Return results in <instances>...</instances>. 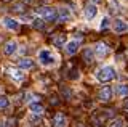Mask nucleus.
Segmentation results:
<instances>
[{
  "label": "nucleus",
  "mask_w": 128,
  "mask_h": 127,
  "mask_svg": "<svg viewBox=\"0 0 128 127\" xmlns=\"http://www.w3.org/2000/svg\"><path fill=\"white\" fill-rule=\"evenodd\" d=\"M70 16H72L70 8H67V7H61V8H58V19H59V21H69Z\"/></svg>",
  "instance_id": "f8f14e48"
},
{
  "label": "nucleus",
  "mask_w": 128,
  "mask_h": 127,
  "mask_svg": "<svg viewBox=\"0 0 128 127\" xmlns=\"http://www.w3.org/2000/svg\"><path fill=\"white\" fill-rule=\"evenodd\" d=\"M51 40H53L56 47H62V45H66V34H56Z\"/></svg>",
  "instance_id": "f3484780"
},
{
  "label": "nucleus",
  "mask_w": 128,
  "mask_h": 127,
  "mask_svg": "<svg viewBox=\"0 0 128 127\" xmlns=\"http://www.w3.org/2000/svg\"><path fill=\"white\" fill-rule=\"evenodd\" d=\"M22 10H24V3H21V2L13 3V11H18V13H21Z\"/></svg>",
  "instance_id": "5701e85b"
},
{
  "label": "nucleus",
  "mask_w": 128,
  "mask_h": 127,
  "mask_svg": "<svg viewBox=\"0 0 128 127\" xmlns=\"http://www.w3.org/2000/svg\"><path fill=\"white\" fill-rule=\"evenodd\" d=\"M94 76H96V79H98V82L106 84V82H110V81H114V79L117 77V71H115L114 66L106 65V66H101V68L96 71Z\"/></svg>",
  "instance_id": "f03ea898"
},
{
  "label": "nucleus",
  "mask_w": 128,
  "mask_h": 127,
  "mask_svg": "<svg viewBox=\"0 0 128 127\" xmlns=\"http://www.w3.org/2000/svg\"><path fill=\"white\" fill-rule=\"evenodd\" d=\"M115 95L118 97H128V84H118L115 85Z\"/></svg>",
  "instance_id": "dca6fc26"
},
{
  "label": "nucleus",
  "mask_w": 128,
  "mask_h": 127,
  "mask_svg": "<svg viewBox=\"0 0 128 127\" xmlns=\"http://www.w3.org/2000/svg\"><path fill=\"white\" fill-rule=\"evenodd\" d=\"M83 59H85L86 63H91V61H93V51H91L90 48H86L85 51H83Z\"/></svg>",
  "instance_id": "412c9836"
},
{
  "label": "nucleus",
  "mask_w": 128,
  "mask_h": 127,
  "mask_svg": "<svg viewBox=\"0 0 128 127\" xmlns=\"http://www.w3.org/2000/svg\"><path fill=\"white\" fill-rule=\"evenodd\" d=\"M67 125V119L64 114L61 113H58L56 116L53 117V127H66Z\"/></svg>",
  "instance_id": "ddd939ff"
},
{
  "label": "nucleus",
  "mask_w": 128,
  "mask_h": 127,
  "mask_svg": "<svg viewBox=\"0 0 128 127\" xmlns=\"http://www.w3.org/2000/svg\"><path fill=\"white\" fill-rule=\"evenodd\" d=\"M10 76L11 79L16 82V84H21V82L24 81V77H26V71H22V69H11L10 71Z\"/></svg>",
  "instance_id": "1a4fd4ad"
},
{
  "label": "nucleus",
  "mask_w": 128,
  "mask_h": 127,
  "mask_svg": "<svg viewBox=\"0 0 128 127\" xmlns=\"http://www.w3.org/2000/svg\"><path fill=\"white\" fill-rule=\"evenodd\" d=\"M24 101H26L27 105H29V103H32V101H37V100L34 98V95H32V93H26V98H24Z\"/></svg>",
  "instance_id": "b1692460"
},
{
  "label": "nucleus",
  "mask_w": 128,
  "mask_h": 127,
  "mask_svg": "<svg viewBox=\"0 0 128 127\" xmlns=\"http://www.w3.org/2000/svg\"><path fill=\"white\" fill-rule=\"evenodd\" d=\"M94 53H96L98 58H104L107 53H109V47H107L106 43H102V42H98L94 45Z\"/></svg>",
  "instance_id": "6e6552de"
},
{
  "label": "nucleus",
  "mask_w": 128,
  "mask_h": 127,
  "mask_svg": "<svg viewBox=\"0 0 128 127\" xmlns=\"http://www.w3.org/2000/svg\"><path fill=\"white\" fill-rule=\"evenodd\" d=\"M109 26H110V19H109V16H102L101 21H99V29L104 31V29H107Z\"/></svg>",
  "instance_id": "a211bd4d"
},
{
  "label": "nucleus",
  "mask_w": 128,
  "mask_h": 127,
  "mask_svg": "<svg viewBox=\"0 0 128 127\" xmlns=\"http://www.w3.org/2000/svg\"><path fill=\"white\" fill-rule=\"evenodd\" d=\"M99 2H101V0H91V3H94V5H96V3H99Z\"/></svg>",
  "instance_id": "a878e982"
},
{
  "label": "nucleus",
  "mask_w": 128,
  "mask_h": 127,
  "mask_svg": "<svg viewBox=\"0 0 128 127\" xmlns=\"http://www.w3.org/2000/svg\"><path fill=\"white\" fill-rule=\"evenodd\" d=\"M37 58H38V63H40L42 66H45V68L56 66V63H58V56H56V53H54L53 50H50V48H42V50H38Z\"/></svg>",
  "instance_id": "f257e3e1"
},
{
  "label": "nucleus",
  "mask_w": 128,
  "mask_h": 127,
  "mask_svg": "<svg viewBox=\"0 0 128 127\" xmlns=\"http://www.w3.org/2000/svg\"><path fill=\"white\" fill-rule=\"evenodd\" d=\"M2 24L5 26L8 31H18L19 29V21L14 19V18H11V16H5L2 19Z\"/></svg>",
  "instance_id": "423d86ee"
},
{
  "label": "nucleus",
  "mask_w": 128,
  "mask_h": 127,
  "mask_svg": "<svg viewBox=\"0 0 128 127\" xmlns=\"http://www.w3.org/2000/svg\"><path fill=\"white\" fill-rule=\"evenodd\" d=\"M83 15H85V19L86 21H91V19L96 18V15H98V7L94 5V3H86V7L83 8Z\"/></svg>",
  "instance_id": "20e7f679"
},
{
  "label": "nucleus",
  "mask_w": 128,
  "mask_h": 127,
  "mask_svg": "<svg viewBox=\"0 0 128 127\" xmlns=\"http://www.w3.org/2000/svg\"><path fill=\"white\" fill-rule=\"evenodd\" d=\"M123 125H125V119L123 117H115L110 124V127H123Z\"/></svg>",
  "instance_id": "aec40b11"
},
{
  "label": "nucleus",
  "mask_w": 128,
  "mask_h": 127,
  "mask_svg": "<svg viewBox=\"0 0 128 127\" xmlns=\"http://www.w3.org/2000/svg\"><path fill=\"white\" fill-rule=\"evenodd\" d=\"M123 108H125V109L128 111V101H125V103H123Z\"/></svg>",
  "instance_id": "393cba45"
},
{
  "label": "nucleus",
  "mask_w": 128,
  "mask_h": 127,
  "mask_svg": "<svg viewBox=\"0 0 128 127\" xmlns=\"http://www.w3.org/2000/svg\"><path fill=\"white\" fill-rule=\"evenodd\" d=\"M32 26H34L35 29H43V26H45V21H43L42 18H35V19H32Z\"/></svg>",
  "instance_id": "6ab92c4d"
},
{
  "label": "nucleus",
  "mask_w": 128,
  "mask_h": 127,
  "mask_svg": "<svg viewBox=\"0 0 128 127\" xmlns=\"http://www.w3.org/2000/svg\"><path fill=\"white\" fill-rule=\"evenodd\" d=\"M29 111L32 114H35V116H40V114H43V106L40 105L38 101H32V103H29Z\"/></svg>",
  "instance_id": "4468645a"
},
{
  "label": "nucleus",
  "mask_w": 128,
  "mask_h": 127,
  "mask_svg": "<svg viewBox=\"0 0 128 127\" xmlns=\"http://www.w3.org/2000/svg\"><path fill=\"white\" fill-rule=\"evenodd\" d=\"M18 65H19V69H22V71H29L34 68V61L30 58H21Z\"/></svg>",
  "instance_id": "2eb2a0df"
},
{
  "label": "nucleus",
  "mask_w": 128,
  "mask_h": 127,
  "mask_svg": "<svg viewBox=\"0 0 128 127\" xmlns=\"http://www.w3.org/2000/svg\"><path fill=\"white\" fill-rule=\"evenodd\" d=\"M112 29H114L115 34H123V32L128 31V23L123 21V19H120V18H117L115 21H112Z\"/></svg>",
  "instance_id": "39448f33"
},
{
  "label": "nucleus",
  "mask_w": 128,
  "mask_h": 127,
  "mask_svg": "<svg viewBox=\"0 0 128 127\" xmlns=\"http://www.w3.org/2000/svg\"><path fill=\"white\" fill-rule=\"evenodd\" d=\"M38 18H42L43 21H56L58 19V10L53 8V7H42V8L37 10Z\"/></svg>",
  "instance_id": "7ed1b4c3"
},
{
  "label": "nucleus",
  "mask_w": 128,
  "mask_h": 127,
  "mask_svg": "<svg viewBox=\"0 0 128 127\" xmlns=\"http://www.w3.org/2000/svg\"><path fill=\"white\" fill-rule=\"evenodd\" d=\"M64 48H66V51H67L69 55H75V53L78 51V48H80V43H78V40L72 39V40H67V42H66Z\"/></svg>",
  "instance_id": "0eeeda50"
},
{
  "label": "nucleus",
  "mask_w": 128,
  "mask_h": 127,
  "mask_svg": "<svg viewBox=\"0 0 128 127\" xmlns=\"http://www.w3.org/2000/svg\"><path fill=\"white\" fill-rule=\"evenodd\" d=\"M0 127H5V124H3V122H0Z\"/></svg>",
  "instance_id": "bb28decb"
},
{
  "label": "nucleus",
  "mask_w": 128,
  "mask_h": 127,
  "mask_svg": "<svg viewBox=\"0 0 128 127\" xmlns=\"http://www.w3.org/2000/svg\"><path fill=\"white\" fill-rule=\"evenodd\" d=\"M112 95H114V90L110 89V87H102L101 90H99V100L101 101H110L112 100Z\"/></svg>",
  "instance_id": "9d476101"
},
{
  "label": "nucleus",
  "mask_w": 128,
  "mask_h": 127,
  "mask_svg": "<svg viewBox=\"0 0 128 127\" xmlns=\"http://www.w3.org/2000/svg\"><path fill=\"white\" fill-rule=\"evenodd\" d=\"M18 51V42L16 40H10L5 43V47H3V53L8 55V56H11L13 53H16Z\"/></svg>",
  "instance_id": "9b49d317"
},
{
  "label": "nucleus",
  "mask_w": 128,
  "mask_h": 127,
  "mask_svg": "<svg viewBox=\"0 0 128 127\" xmlns=\"http://www.w3.org/2000/svg\"><path fill=\"white\" fill-rule=\"evenodd\" d=\"M10 105V101H8V98L5 95H0V108H6V106Z\"/></svg>",
  "instance_id": "4be33fe9"
}]
</instances>
